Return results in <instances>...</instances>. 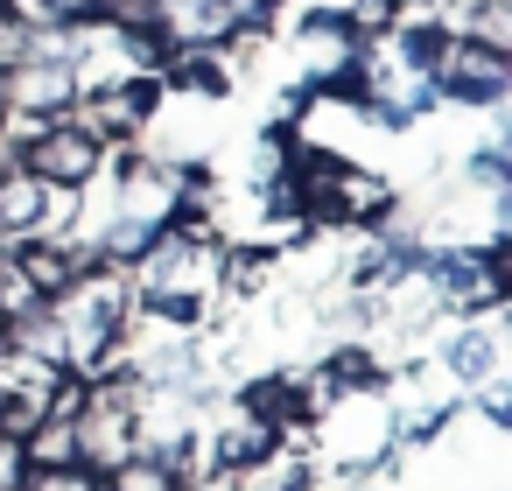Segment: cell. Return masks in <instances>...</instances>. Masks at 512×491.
Wrapping results in <instances>:
<instances>
[{"instance_id":"6da1fadb","label":"cell","mask_w":512,"mask_h":491,"mask_svg":"<svg viewBox=\"0 0 512 491\" xmlns=\"http://www.w3.org/2000/svg\"><path fill=\"white\" fill-rule=\"evenodd\" d=\"M428 85H435L442 106L484 113V106H498V99L512 92V57H505V50H484V43H470V36L449 29V36L435 43V57H428Z\"/></svg>"},{"instance_id":"7a4b0ae2","label":"cell","mask_w":512,"mask_h":491,"mask_svg":"<svg viewBox=\"0 0 512 491\" xmlns=\"http://www.w3.org/2000/svg\"><path fill=\"white\" fill-rule=\"evenodd\" d=\"M78 99V71L71 57H15V64H0V113H15V120H64Z\"/></svg>"},{"instance_id":"3957f363","label":"cell","mask_w":512,"mask_h":491,"mask_svg":"<svg viewBox=\"0 0 512 491\" xmlns=\"http://www.w3.org/2000/svg\"><path fill=\"white\" fill-rule=\"evenodd\" d=\"M22 169L43 176V183H71V190H92L106 176V148L64 113V120H43L29 141H22Z\"/></svg>"},{"instance_id":"277c9868","label":"cell","mask_w":512,"mask_h":491,"mask_svg":"<svg viewBox=\"0 0 512 491\" xmlns=\"http://www.w3.org/2000/svg\"><path fill=\"white\" fill-rule=\"evenodd\" d=\"M358 36L344 29V15H302L295 22V57H288V71L316 92V85H344L351 78V64H358Z\"/></svg>"},{"instance_id":"5b68a950","label":"cell","mask_w":512,"mask_h":491,"mask_svg":"<svg viewBox=\"0 0 512 491\" xmlns=\"http://www.w3.org/2000/svg\"><path fill=\"white\" fill-rule=\"evenodd\" d=\"M64 379H71V365H50V358L22 351V344H0V393H8V400H29V407L50 414V400L64 393Z\"/></svg>"},{"instance_id":"8992f818","label":"cell","mask_w":512,"mask_h":491,"mask_svg":"<svg viewBox=\"0 0 512 491\" xmlns=\"http://www.w3.org/2000/svg\"><path fill=\"white\" fill-rule=\"evenodd\" d=\"M43 176H29V169H8L0 176V239H29V232H43Z\"/></svg>"},{"instance_id":"52a82bcc","label":"cell","mask_w":512,"mask_h":491,"mask_svg":"<svg viewBox=\"0 0 512 491\" xmlns=\"http://www.w3.org/2000/svg\"><path fill=\"white\" fill-rule=\"evenodd\" d=\"M22 456H29V470H64V463H78V435H71V414H43L29 435H22Z\"/></svg>"},{"instance_id":"ba28073f","label":"cell","mask_w":512,"mask_h":491,"mask_svg":"<svg viewBox=\"0 0 512 491\" xmlns=\"http://www.w3.org/2000/svg\"><path fill=\"white\" fill-rule=\"evenodd\" d=\"M99 491H183V484H176V470H169L162 456H141V449H134V456H120V463L99 477Z\"/></svg>"},{"instance_id":"9c48e42d","label":"cell","mask_w":512,"mask_h":491,"mask_svg":"<svg viewBox=\"0 0 512 491\" xmlns=\"http://www.w3.org/2000/svg\"><path fill=\"white\" fill-rule=\"evenodd\" d=\"M463 400L484 414V428H491V435H505V428H512V393H505V372H498V379H484V386H470Z\"/></svg>"},{"instance_id":"30bf717a","label":"cell","mask_w":512,"mask_h":491,"mask_svg":"<svg viewBox=\"0 0 512 491\" xmlns=\"http://www.w3.org/2000/svg\"><path fill=\"white\" fill-rule=\"evenodd\" d=\"M29 491H99V470L64 463V470H29Z\"/></svg>"},{"instance_id":"8fae6325","label":"cell","mask_w":512,"mask_h":491,"mask_svg":"<svg viewBox=\"0 0 512 491\" xmlns=\"http://www.w3.org/2000/svg\"><path fill=\"white\" fill-rule=\"evenodd\" d=\"M29 484V456H22V435H0V491H22Z\"/></svg>"},{"instance_id":"7c38bea8","label":"cell","mask_w":512,"mask_h":491,"mask_svg":"<svg viewBox=\"0 0 512 491\" xmlns=\"http://www.w3.org/2000/svg\"><path fill=\"white\" fill-rule=\"evenodd\" d=\"M183 8H204V0H155V15H183Z\"/></svg>"},{"instance_id":"4fadbf2b","label":"cell","mask_w":512,"mask_h":491,"mask_svg":"<svg viewBox=\"0 0 512 491\" xmlns=\"http://www.w3.org/2000/svg\"><path fill=\"white\" fill-rule=\"evenodd\" d=\"M0 414H8V393H0Z\"/></svg>"},{"instance_id":"5bb4252c","label":"cell","mask_w":512,"mask_h":491,"mask_svg":"<svg viewBox=\"0 0 512 491\" xmlns=\"http://www.w3.org/2000/svg\"><path fill=\"white\" fill-rule=\"evenodd\" d=\"M0 344H8V337H0Z\"/></svg>"}]
</instances>
